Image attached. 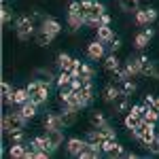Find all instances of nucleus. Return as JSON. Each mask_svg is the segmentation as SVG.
<instances>
[{"instance_id": "nucleus-37", "label": "nucleus", "mask_w": 159, "mask_h": 159, "mask_svg": "<svg viewBox=\"0 0 159 159\" xmlns=\"http://www.w3.org/2000/svg\"><path fill=\"white\" fill-rule=\"evenodd\" d=\"M147 151L151 153V155H159V136H155V138L147 144Z\"/></svg>"}, {"instance_id": "nucleus-12", "label": "nucleus", "mask_w": 159, "mask_h": 159, "mask_svg": "<svg viewBox=\"0 0 159 159\" xmlns=\"http://www.w3.org/2000/svg\"><path fill=\"white\" fill-rule=\"evenodd\" d=\"M60 100L64 106H72V108H83V102H81V96L76 91H70V93H60Z\"/></svg>"}, {"instance_id": "nucleus-44", "label": "nucleus", "mask_w": 159, "mask_h": 159, "mask_svg": "<svg viewBox=\"0 0 159 159\" xmlns=\"http://www.w3.org/2000/svg\"><path fill=\"white\" fill-rule=\"evenodd\" d=\"M151 106H153V108H155V110L159 112V98H157V96L153 98V104H151Z\"/></svg>"}, {"instance_id": "nucleus-21", "label": "nucleus", "mask_w": 159, "mask_h": 159, "mask_svg": "<svg viewBox=\"0 0 159 159\" xmlns=\"http://www.w3.org/2000/svg\"><path fill=\"white\" fill-rule=\"evenodd\" d=\"M19 110H21V115H24L25 119L30 121V119H34V117H36V112H38V104H34L32 100H28V102H24V104L19 106Z\"/></svg>"}, {"instance_id": "nucleus-10", "label": "nucleus", "mask_w": 159, "mask_h": 159, "mask_svg": "<svg viewBox=\"0 0 159 159\" xmlns=\"http://www.w3.org/2000/svg\"><path fill=\"white\" fill-rule=\"evenodd\" d=\"M104 53H106V45L104 43H100L98 38L93 40V43H89V47H87V57L93 61H98L104 57Z\"/></svg>"}, {"instance_id": "nucleus-26", "label": "nucleus", "mask_w": 159, "mask_h": 159, "mask_svg": "<svg viewBox=\"0 0 159 159\" xmlns=\"http://www.w3.org/2000/svg\"><path fill=\"white\" fill-rule=\"evenodd\" d=\"M140 121H142V117L140 115H136L134 110H129L127 115H125V127L132 132V129H136L138 125H140Z\"/></svg>"}, {"instance_id": "nucleus-4", "label": "nucleus", "mask_w": 159, "mask_h": 159, "mask_svg": "<svg viewBox=\"0 0 159 159\" xmlns=\"http://www.w3.org/2000/svg\"><path fill=\"white\" fill-rule=\"evenodd\" d=\"M28 93H30V100L38 104V106H43V104H47L49 102V85H45V83H40V81H30L28 83Z\"/></svg>"}, {"instance_id": "nucleus-2", "label": "nucleus", "mask_w": 159, "mask_h": 159, "mask_svg": "<svg viewBox=\"0 0 159 159\" xmlns=\"http://www.w3.org/2000/svg\"><path fill=\"white\" fill-rule=\"evenodd\" d=\"M55 148H57V147L51 142V138L47 134H45V136H34V138L30 140V155H28V159H30V157L45 159V157H49Z\"/></svg>"}, {"instance_id": "nucleus-30", "label": "nucleus", "mask_w": 159, "mask_h": 159, "mask_svg": "<svg viewBox=\"0 0 159 159\" xmlns=\"http://www.w3.org/2000/svg\"><path fill=\"white\" fill-rule=\"evenodd\" d=\"M53 38H55V36H51L49 32H45V30H40V28H38V32H36V43L40 45V47H49Z\"/></svg>"}, {"instance_id": "nucleus-32", "label": "nucleus", "mask_w": 159, "mask_h": 159, "mask_svg": "<svg viewBox=\"0 0 159 159\" xmlns=\"http://www.w3.org/2000/svg\"><path fill=\"white\" fill-rule=\"evenodd\" d=\"M2 102L13 106V89H11V85H9L7 81L2 83Z\"/></svg>"}, {"instance_id": "nucleus-25", "label": "nucleus", "mask_w": 159, "mask_h": 159, "mask_svg": "<svg viewBox=\"0 0 159 159\" xmlns=\"http://www.w3.org/2000/svg\"><path fill=\"white\" fill-rule=\"evenodd\" d=\"M30 100V93H28V89H15L13 91V106H21L24 102H28Z\"/></svg>"}, {"instance_id": "nucleus-35", "label": "nucleus", "mask_w": 159, "mask_h": 159, "mask_svg": "<svg viewBox=\"0 0 159 159\" xmlns=\"http://www.w3.org/2000/svg\"><path fill=\"white\" fill-rule=\"evenodd\" d=\"M47 136L51 138V142H53L55 147H61V142H64V132H61V129H55V132H47Z\"/></svg>"}, {"instance_id": "nucleus-14", "label": "nucleus", "mask_w": 159, "mask_h": 159, "mask_svg": "<svg viewBox=\"0 0 159 159\" xmlns=\"http://www.w3.org/2000/svg\"><path fill=\"white\" fill-rule=\"evenodd\" d=\"M40 30H45V32H49L51 36H57L61 32V25L57 19H53V17H45L43 21H40Z\"/></svg>"}, {"instance_id": "nucleus-34", "label": "nucleus", "mask_w": 159, "mask_h": 159, "mask_svg": "<svg viewBox=\"0 0 159 159\" xmlns=\"http://www.w3.org/2000/svg\"><path fill=\"white\" fill-rule=\"evenodd\" d=\"M0 17H2V25H9L13 19V11L11 7H7V4H2V9H0Z\"/></svg>"}, {"instance_id": "nucleus-33", "label": "nucleus", "mask_w": 159, "mask_h": 159, "mask_svg": "<svg viewBox=\"0 0 159 159\" xmlns=\"http://www.w3.org/2000/svg\"><path fill=\"white\" fill-rule=\"evenodd\" d=\"M79 76H81V79H93V76H96V70H93V66H89V64H81Z\"/></svg>"}, {"instance_id": "nucleus-11", "label": "nucleus", "mask_w": 159, "mask_h": 159, "mask_svg": "<svg viewBox=\"0 0 159 159\" xmlns=\"http://www.w3.org/2000/svg\"><path fill=\"white\" fill-rule=\"evenodd\" d=\"M28 155H30V147H25V142H11L9 157H13V159H28Z\"/></svg>"}, {"instance_id": "nucleus-3", "label": "nucleus", "mask_w": 159, "mask_h": 159, "mask_svg": "<svg viewBox=\"0 0 159 159\" xmlns=\"http://www.w3.org/2000/svg\"><path fill=\"white\" fill-rule=\"evenodd\" d=\"M25 119L24 115H21V110H15V112H7L4 117H2V132L9 136L13 132H17V129H25Z\"/></svg>"}, {"instance_id": "nucleus-17", "label": "nucleus", "mask_w": 159, "mask_h": 159, "mask_svg": "<svg viewBox=\"0 0 159 159\" xmlns=\"http://www.w3.org/2000/svg\"><path fill=\"white\" fill-rule=\"evenodd\" d=\"M83 25H85V15H83V11L68 13V28H70L72 32H79Z\"/></svg>"}, {"instance_id": "nucleus-31", "label": "nucleus", "mask_w": 159, "mask_h": 159, "mask_svg": "<svg viewBox=\"0 0 159 159\" xmlns=\"http://www.w3.org/2000/svg\"><path fill=\"white\" fill-rule=\"evenodd\" d=\"M89 121H91V127H104V125H106V117H104V115H102V112H91V119H89Z\"/></svg>"}, {"instance_id": "nucleus-42", "label": "nucleus", "mask_w": 159, "mask_h": 159, "mask_svg": "<svg viewBox=\"0 0 159 159\" xmlns=\"http://www.w3.org/2000/svg\"><path fill=\"white\" fill-rule=\"evenodd\" d=\"M110 21H112V19H110L108 13H104V15L100 17V25H110Z\"/></svg>"}, {"instance_id": "nucleus-16", "label": "nucleus", "mask_w": 159, "mask_h": 159, "mask_svg": "<svg viewBox=\"0 0 159 159\" xmlns=\"http://www.w3.org/2000/svg\"><path fill=\"white\" fill-rule=\"evenodd\" d=\"M87 140H81V138H68V142H66V151H68V155H72V157H79L81 155V151L85 147Z\"/></svg>"}, {"instance_id": "nucleus-5", "label": "nucleus", "mask_w": 159, "mask_h": 159, "mask_svg": "<svg viewBox=\"0 0 159 159\" xmlns=\"http://www.w3.org/2000/svg\"><path fill=\"white\" fill-rule=\"evenodd\" d=\"M15 32H17V38L19 40H30V38L36 34V25H34V19L28 17V15H21L15 19Z\"/></svg>"}, {"instance_id": "nucleus-36", "label": "nucleus", "mask_w": 159, "mask_h": 159, "mask_svg": "<svg viewBox=\"0 0 159 159\" xmlns=\"http://www.w3.org/2000/svg\"><path fill=\"white\" fill-rule=\"evenodd\" d=\"M144 119L147 121H151V123H157L159 121V112L153 106H147V112H144Z\"/></svg>"}, {"instance_id": "nucleus-13", "label": "nucleus", "mask_w": 159, "mask_h": 159, "mask_svg": "<svg viewBox=\"0 0 159 159\" xmlns=\"http://www.w3.org/2000/svg\"><path fill=\"white\" fill-rule=\"evenodd\" d=\"M34 79L36 81H40V83H45V85H53V83H57V76L51 72L49 68H38V70H34Z\"/></svg>"}, {"instance_id": "nucleus-8", "label": "nucleus", "mask_w": 159, "mask_h": 159, "mask_svg": "<svg viewBox=\"0 0 159 159\" xmlns=\"http://www.w3.org/2000/svg\"><path fill=\"white\" fill-rule=\"evenodd\" d=\"M155 19H157V11H155L153 7L138 9V11H136V15H134V21H136L138 25H142V28H144V25H151Z\"/></svg>"}, {"instance_id": "nucleus-1", "label": "nucleus", "mask_w": 159, "mask_h": 159, "mask_svg": "<svg viewBox=\"0 0 159 159\" xmlns=\"http://www.w3.org/2000/svg\"><path fill=\"white\" fill-rule=\"evenodd\" d=\"M81 9H83V15H85V25L100 28V17L106 13V7L98 0H81Z\"/></svg>"}, {"instance_id": "nucleus-27", "label": "nucleus", "mask_w": 159, "mask_h": 159, "mask_svg": "<svg viewBox=\"0 0 159 159\" xmlns=\"http://www.w3.org/2000/svg\"><path fill=\"white\" fill-rule=\"evenodd\" d=\"M115 110L117 112H129L132 110V106H129V96H119V98L115 100Z\"/></svg>"}, {"instance_id": "nucleus-19", "label": "nucleus", "mask_w": 159, "mask_h": 159, "mask_svg": "<svg viewBox=\"0 0 159 159\" xmlns=\"http://www.w3.org/2000/svg\"><path fill=\"white\" fill-rule=\"evenodd\" d=\"M96 32H98V40L104 45H110L112 38H115V32H112L110 25H100V28H96Z\"/></svg>"}, {"instance_id": "nucleus-28", "label": "nucleus", "mask_w": 159, "mask_h": 159, "mask_svg": "<svg viewBox=\"0 0 159 159\" xmlns=\"http://www.w3.org/2000/svg\"><path fill=\"white\" fill-rule=\"evenodd\" d=\"M119 9L125 13H132V11H138L140 9V0H119Z\"/></svg>"}, {"instance_id": "nucleus-38", "label": "nucleus", "mask_w": 159, "mask_h": 159, "mask_svg": "<svg viewBox=\"0 0 159 159\" xmlns=\"http://www.w3.org/2000/svg\"><path fill=\"white\" fill-rule=\"evenodd\" d=\"M9 138H11V142H25V132L24 129H17V132L9 134Z\"/></svg>"}, {"instance_id": "nucleus-7", "label": "nucleus", "mask_w": 159, "mask_h": 159, "mask_svg": "<svg viewBox=\"0 0 159 159\" xmlns=\"http://www.w3.org/2000/svg\"><path fill=\"white\" fill-rule=\"evenodd\" d=\"M138 61H140V74H142V76L159 79V66L155 61H151L147 55H138Z\"/></svg>"}, {"instance_id": "nucleus-6", "label": "nucleus", "mask_w": 159, "mask_h": 159, "mask_svg": "<svg viewBox=\"0 0 159 159\" xmlns=\"http://www.w3.org/2000/svg\"><path fill=\"white\" fill-rule=\"evenodd\" d=\"M129 134L134 136L138 142H142L144 147H147L148 142H151V140H153V138L157 136V134H155V123L147 121V119H142V121H140V125H138L136 129H132Z\"/></svg>"}, {"instance_id": "nucleus-24", "label": "nucleus", "mask_w": 159, "mask_h": 159, "mask_svg": "<svg viewBox=\"0 0 159 159\" xmlns=\"http://www.w3.org/2000/svg\"><path fill=\"white\" fill-rule=\"evenodd\" d=\"M117 85H119V89H121L123 96H132V93L136 91V83L132 81V79H119Z\"/></svg>"}, {"instance_id": "nucleus-15", "label": "nucleus", "mask_w": 159, "mask_h": 159, "mask_svg": "<svg viewBox=\"0 0 159 159\" xmlns=\"http://www.w3.org/2000/svg\"><path fill=\"white\" fill-rule=\"evenodd\" d=\"M100 155H102V147H100V144L85 142V147H83V151H81L79 157H83V159H98Z\"/></svg>"}, {"instance_id": "nucleus-29", "label": "nucleus", "mask_w": 159, "mask_h": 159, "mask_svg": "<svg viewBox=\"0 0 159 159\" xmlns=\"http://www.w3.org/2000/svg\"><path fill=\"white\" fill-rule=\"evenodd\" d=\"M148 43H151V36H148L144 30H142V32H138V34L134 36V47H136V49H144Z\"/></svg>"}, {"instance_id": "nucleus-20", "label": "nucleus", "mask_w": 159, "mask_h": 159, "mask_svg": "<svg viewBox=\"0 0 159 159\" xmlns=\"http://www.w3.org/2000/svg\"><path fill=\"white\" fill-rule=\"evenodd\" d=\"M76 112H79V108H72V106H64L60 112L61 121H64V125H74L76 123Z\"/></svg>"}, {"instance_id": "nucleus-45", "label": "nucleus", "mask_w": 159, "mask_h": 159, "mask_svg": "<svg viewBox=\"0 0 159 159\" xmlns=\"http://www.w3.org/2000/svg\"><path fill=\"white\" fill-rule=\"evenodd\" d=\"M2 2H7V0H2Z\"/></svg>"}, {"instance_id": "nucleus-18", "label": "nucleus", "mask_w": 159, "mask_h": 159, "mask_svg": "<svg viewBox=\"0 0 159 159\" xmlns=\"http://www.w3.org/2000/svg\"><path fill=\"white\" fill-rule=\"evenodd\" d=\"M121 96V89H119V85H115V83H110V85L104 87V91H102V98H104V102H108V104H115V100Z\"/></svg>"}, {"instance_id": "nucleus-40", "label": "nucleus", "mask_w": 159, "mask_h": 159, "mask_svg": "<svg viewBox=\"0 0 159 159\" xmlns=\"http://www.w3.org/2000/svg\"><path fill=\"white\" fill-rule=\"evenodd\" d=\"M102 129V134H104V138H117V132H115V127H110L108 123L104 125V127H100Z\"/></svg>"}, {"instance_id": "nucleus-22", "label": "nucleus", "mask_w": 159, "mask_h": 159, "mask_svg": "<svg viewBox=\"0 0 159 159\" xmlns=\"http://www.w3.org/2000/svg\"><path fill=\"white\" fill-rule=\"evenodd\" d=\"M104 68H106L108 72L117 74L119 70H121V61H119V57H117L115 53H110L108 57H104Z\"/></svg>"}, {"instance_id": "nucleus-41", "label": "nucleus", "mask_w": 159, "mask_h": 159, "mask_svg": "<svg viewBox=\"0 0 159 159\" xmlns=\"http://www.w3.org/2000/svg\"><path fill=\"white\" fill-rule=\"evenodd\" d=\"M108 47H110V51H112V53H117V51L121 49V38H117V36H115V38H112V43H110Z\"/></svg>"}, {"instance_id": "nucleus-39", "label": "nucleus", "mask_w": 159, "mask_h": 159, "mask_svg": "<svg viewBox=\"0 0 159 159\" xmlns=\"http://www.w3.org/2000/svg\"><path fill=\"white\" fill-rule=\"evenodd\" d=\"M123 153H125V151H123V147L119 144V142H117V144H115V147L110 148V151L106 153V155H108V157H123Z\"/></svg>"}, {"instance_id": "nucleus-23", "label": "nucleus", "mask_w": 159, "mask_h": 159, "mask_svg": "<svg viewBox=\"0 0 159 159\" xmlns=\"http://www.w3.org/2000/svg\"><path fill=\"white\" fill-rule=\"evenodd\" d=\"M55 64H57V68H60V70H70V68H72V64H74V57H72V55H68V53H57Z\"/></svg>"}, {"instance_id": "nucleus-43", "label": "nucleus", "mask_w": 159, "mask_h": 159, "mask_svg": "<svg viewBox=\"0 0 159 159\" xmlns=\"http://www.w3.org/2000/svg\"><path fill=\"white\" fill-rule=\"evenodd\" d=\"M153 98H155V96H144V106H151V104H153Z\"/></svg>"}, {"instance_id": "nucleus-9", "label": "nucleus", "mask_w": 159, "mask_h": 159, "mask_svg": "<svg viewBox=\"0 0 159 159\" xmlns=\"http://www.w3.org/2000/svg\"><path fill=\"white\" fill-rule=\"evenodd\" d=\"M43 127H45V132H55V129H64L66 125L61 121L60 112H49V115L43 119Z\"/></svg>"}]
</instances>
